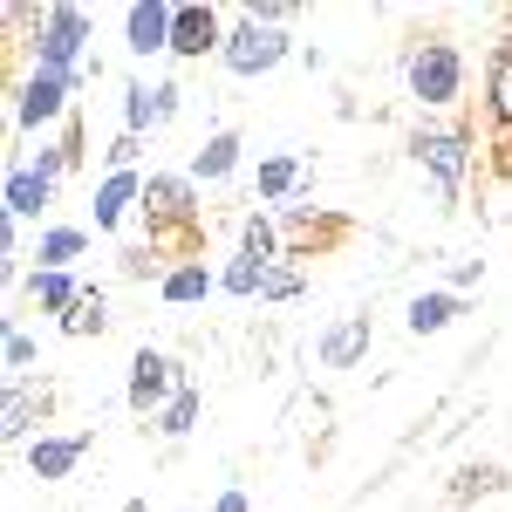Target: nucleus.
<instances>
[{
    "label": "nucleus",
    "mask_w": 512,
    "mask_h": 512,
    "mask_svg": "<svg viewBox=\"0 0 512 512\" xmlns=\"http://www.w3.org/2000/svg\"><path fill=\"white\" fill-rule=\"evenodd\" d=\"M89 458V431H76V437H48L41 431L35 444H28V472L41 478V485H55V478H69Z\"/></svg>",
    "instance_id": "11"
},
{
    "label": "nucleus",
    "mask_w": 512,
    "mask_h": 512,
    "mask_svg": "<svg viewBox=\"0 0 512 512\" xmlns=\"http://www.w3.org/2000/svg\"><path fill=\"white\" fill-rule=\"evenodd\" d=\"M103 328H110V294H103V287H82V301L62 315V335L82 342V335H103Z\"/></svg>",
    "instance_id": "21"
},
{
    "label": "nucleus",
    "mask_w": 512,
    "mask_h": 512,
    "mask_svg": "<svg viewBox=\"0 0 512 512\" xmlns=\"http://www.w3.org/2000/svg\"><path fill=\"white\" fill-rule=\"evenodd\" d=\"M164 274H171V267H164L158 246H130V253H123V280H164Z\"/></svg>",
    "instance_id": "29"
},
{
    "label": "nucleus",
    "mask_w": 512,
    "mask_h": 512,
    "mask_svg": "<svg viewBox=\"0 0 512 512\" xmlns=\"http://www.w3.org/2000/svg\"><path fill=\"white\" fill-rule=\"evenodd\" d=\"M178 103H185V89H178V82H151V110H158V130L178 117Z\"/></svg>",
    "instance_id": "32"
},
{
    "label": "nucleus",
    "mask_w": 512,
    "mask_h": 512,
    "mask_svg": "<svg viewBox=\"0 0 512 512\" xmlns=\"http://www.w3.org/2000/svg\"><path fill=\"white\" fill-rule=\"evenodd\" d=\"M451 315H458V294H451V287H431V294L410 301L403 328H410V335H437V328H451Z\"/></svg>",
    "instance_id": "19"
},
{
    "label": "nucleus",
    "mask_w": 512,
    "mask_h": 512,
    "mask_svg": "<svg viewBox=\"0 0 512 512\" xmlns=\"http://www.w3.org/2000/svg\"><path fill=\"white\" fill-rule=\"evenodd\" d=\"M28 171H41L48 185H62V171H69V158H62V144H41L35 158H28Z\"/></svg>",
    "instance_id": "33"
},
{
    "label": "nucleus",
    "mask_w": 512,
    "mask_h": 512,
    "mask_svg": "<svg viewBox=\"0 0 512 512\" xmlns=\"http://www.w3.org/2000/svg\"><path fill=\"white\" fill-rule=\"evenodd\" d=\"M123 512H151V506H144V499H130V506H123Z\"/></svg>",
    "instance_id": "38"
},
{
    "label": "nucleus",
    "mask_w": 512,
    "mask_h": 512,
    "mask_svg": "<svg viewBox=\"0 0 512 512\" xmlns=\"http://www.w3.org/2000/svg\"><path fill=\"white\" fill-rule=\"evenodd\" d=\"M219 287H226V294H239V301H260V287H267V267H260V260H246V253H239L233 267H226V274H219Z\"/></svg>",
    "instance_id": "28"
},
{
    "label": "nucleus",
    "mask_w": 512,
    "mask_h": 512,
    "mask_svg": "<svg viewBox=\"0 0 512 512\" xmlns=\"http://www.w3.org/2000/svg\"><path fill=\"white\" fill-rule=\"evenodd\" d=\"M219 48H226V28H219L212 7H198V0L171 7V55H178V62H205V55H219Z\"/></svg>",
    "instance_id": "8"
},
{
    "label": "nucleus",
    "mask_w": 512,
    "mask_h": 512,
    "mask_svg": "<svg viewBox=\"0 0 512 512\" xmlns=\"http://www.w3.org/2000/svg\"><path fill=\"white\" fill-rule=\"evenodd\" d=\"M62 158H69V171H76V164L89 158V130H82V117L62 123Z\"/></svg>",
    "instance_id": "34"
},
{
    "label": "nucleus",
    "mask_w": 512,
    "mask_h": 512,
    "mask_svg": "<svg viewBox=\"0 0 512 512\" xmlns=\"http://www.w3.org/2000/svg\"><path fill=\"white\" fill-rule=\"evenodd\" d=\"M123 48L130 55H171V7L164 0H130L123 7Z\"/></svg>",
    "instance_id": "10"
},
{
    "label": "nucleus",
    "mask_w": 512,
    "mask_h": 512,
    "mask_svg": "<svg viewBox=\"0 0 512 512\" xmlns=\"http://www.w3.org/2000/svg\"><path fill=\"white\" fill-rule=\"evenodd\" d=\"M362 349H369V315H349V321H335V328L321 335V362H328V369H355Z\"/></svg>",
    "instance_id": "16"
},
{
    "label": "nucleus",
    "mask_w": 512,
    "mask_h": 512,
    "mask_svg": "<svg viewBox=\"0 0 512 512\" xmlns=\"http://www.w3.org/2000/svg\"><path fill=\"white\" fill-rule=\"evenodd\" d=\"M198 410H205V396H198L192 383H185V390H178V396H171V403H164V410H158V431L171 437V444H178V437H192Z\"/></svg>",
    "instance_id": "25"
},
{
    "label": "nucleus",
    "mask_w": 512,
    "mask_h": 512,
    "mask_svg": "<svg viewBox=\"0 0 512 512\" xmlns=\"http://www.w3.org/2000/svg\"><path fill=\"white\" fill-rule=\"evenodd\" d=\"M212 512H253V499H246V492H219V499H212Z\"/></svg>",
    "instance_id": "37"
},
{
    "label": "nucleus",
    "mask_w": 512,
    "mask_h": 512,
    "mask_svg": "<svg viewBox=\"0 0 512 512\" xmlns=\"http://www.w3.org/2000/svg\"><path fill=\"white\" fill-rule=\"evenodd\" d=\"M55 410V390L48 383H7V403H0V437L7 444H35V431Z\"/></svg>",
    "instance_id": "9"
},
{
    "label": "nucleus",
    "mask_w": 512,
    "mask_h": 512,
    "mask_svg": "<svg viewBox=\"0 0 512 512\" xmlns=\"http://www.w3.org/2000/svg\"><path fill=\"white\" fill-rule=\"evenodd\" d=\"M123 130H130V137L158 130V110H151V82H123Z\"/></svg>",
    "instance_id": "27"
},
{
    "label": "nucleus",
    "mask_w": 512,
    "mask_h": 512,
    "mask_svg": "<svg viewBox=\"0 0 512 512\" xmlns=\"http://www.w3.org/2000/svg\"><path fill=\"white\" fill-rule=\"evenodd\" d=\"M0 362H7V383H28V369H35V335L7 321V335H0Z\"/></svg>",
    "instance_id": "26"
},
{
    "label": "nucleus",
    "mask_w": 512,
    "mask_h": 512,
    "mask_svg": "<svg viewBox=\"0 0 512 512\" xmlns=\"http://www.w3.org/2000/svg\"><path fill=\"white\" fill-rule=\"evenodd\" d=\"M82 253H89V233H82V226H48V233H41V267H48V274H69V267H76Z\"/></svg>",
    "instance_id": "18"
},
{
    "label": "nucleus",
    "mask_w": 512,
    "mask_h": 512,
    "mask_svg": "<svg viewBox=\"0 0 512 512\" xmlns=\"http://www.w3.org/2000/svg\"><path fill=\"white\" fill-rule=\"evenodd\" d=\"M410 158L437 178L444 198H458L465 171H472V137H465V130H417V137H410Z\"/></svg>",
    "instance_id": "5"
},
{
    "label": "nucleus",
    "mask_w": 512,
    "mask_h": 512,
    "mask_svg": "<svg viewBox=\"0 0 512 512\" xmlns=\"http://www.w3.org/2000/svg\"><path fill=\"white\" fill-rule=\"evenodd\" d=\"M89 41H96V28H89V14H82L76 0H55V7H41V28L28 35V48H35V69L82 82V62H89Z\"/></svg>",
    "instance_id": "1"
},
{
    "label": "nucleus",
    "mask_w": 512,
    "mask_h": 512,
    "mask_svg": "<svg viewBox=\"0 0 512 512\" xmlns=\"http://www.w3.org/2000/svg\"><path fill=\"white\" fill-rule=\"evenodd\" d=\"M294 55V41H287V28H260V21H246L239 14V28H226V48H219V62L233 69V76H274L280 62Z\"/></svg>",
    "instance_id": "4"
},
{
    "label": "nucleus",
    "mask_w": 512,
    "mask_h": 512,
    "mask_svg": "<svg viewBox=\"0 0 512 512\" xmlns=\"http://www.w3.org/2000/svg\"><path fill=\"white\" fill-rule=\"evenodd\" d=\"M185 171H192V185H226V178L239 171V137H233V130H212V137L192 151Z\"/></svg>",
    "instance_id": "14"
},
{
    "label": "nucleus",
    "mask_w": 512,
    "mask_h": 512,
    "mask_svg": "<svg viewBox=\"0 0 512 512\" xmlns=\"http://www.w3.org/2000/svg\"><path fill=\"white\" fill-rule=\"evenodd\" d=\"M478 274H485L478 260H458V267H451V294H465V287H478Z\"/></svg>",
    "instance_id": "36"
},
{
    "label": "nucleus",
    "mask_w": 512,
    "mask_h": 512,
    "mask_svg": "<svg viewBox=\"0 0 512 512\" xmlns=\"http://www.w3.org/2000/svg\"><path fill=\"white\" fill-rule=\"evenodd\" d=\"M485 110H492V123H506V130H512V35L492 48V69H485Z\"/></svg>",
    "instance_id": "17"
},
{
    "label": "nucleus",
    "mask_w": 512,
    "mask_h": 512,
    "mask_svg": "<svg viewBox=\"0 0 512 512\" xmlns=\"http://www.w3.org/2000/svg\"><path fill=\"white\" fill-rule=\"evenodd\" d=\"M48 205H55V185H48L41 171H28V164H14L7 185H0V212H7V219H41Z\"/></svg>",
    "instance_id": "12"
},
{
    "label": "nucleus",
    "mask_w": 512,
    "mask_h": 512,
    "mask_svg": "<svg viewBox=\"0 0 512 512\" xmlns=\"http://www.w3.org/2000/svg\"><path fill=\"white\" fill-rule=\"evenodd\" d=\"M212 287H219V274H212L205 260H178V267L158 280V301H164V308H192V301L212 294Z\"/></svg>",
    "instance_id": "15"
},
{
    "label": "nucleus",
    "mask_w": 512,
    "mask_h": 512,
    "mask_svg": "<svg viewBox=\"0 0 512 512\" xmlns=\"http://www.w3.org/2000/svg\"><path fill=\"white\" fill-rule=\"evenodd\" d=\"M28 294H35L48 315H69L82 301V280L76 274H48V267H35V280H28Z\"/></svg>",
    "instance_id": "22"
},
{
    "label": "nucleus",
    "mask_w": 512,
    "mask_h": 512,
    "mask_svg": "<svg viewBox=\"0 0 512 512\" xmlns=\"http://www.w3.org/2000/svg\"><path fill=\"white\" fill-rule=\"evenodd\" d=\"M69 96H76V82H69V76H48V69H35V76L14 89V123H21V130L69 123V117H76V110H69Z\"/></svg>",
    "instance_id": "7"
},
{
    "label": "nucleus",
    "mask_w": 512,
    "mask_h": 512,
    "mask_svg": "<svg viewBox=\"0 0 512 512\" xmlns=\"http://www.w3.org/2000/svg\"><path fill=\"white\" fill-rule=\"evenodd\" d=\"M130 205H144V178L137 171H103V185H96V233L123 226Z\"/></svg>",
    "instance_id": "13"
},
{
    "label": "nucleus",
    "mask_w": 512,
    "mask_h": 512,
    "mask_svg": "<svg viewBox=\"0 0 512 512\" xmlns=\"http://www.w3.org/2000/svg\"><path fill=\"white\" fill-rule=\"evenodd\" d=\"M144 219H151V246L164 233H198V185L192 171H151L144 178Z\"/></svg>",
    "instance_id": "3"
},
{
    "label": "nucleus",
    "mask_w": 512,
    "mask_h": 512,
    "mask_svg": "<svg viewBox=\"0 0 512 512\" xmlns=\"http://www.w3.org/2000/svg\"><path fill=\"white\" fill-rule=\"evenodd\" d=\"M294 185H301V158H294V151H280V158H260V198H267V205L294 198Z\"/></svg>",
    "instance_id": "23"
},
{
    "label": "nucleus",
    "mask_w": 512,
    "mask_h": 512,
    "mask_svg": "<svg viewBox=\"0 0 512 512\" xmlns=\"http://www.w3.org/2000/svg\"><path fill=\"white\" fill-rule=\"evenodd\" d=\"M137 158H144V137H130V130H117V137H110V151H103L110 171H137Z\"/></svg>",
    "instance_id": "31"
},
{
    "label": "nucleus",
    "mask_w": 512,
    "mask_h": 512,
    "mask_svg": "<svg viewBox=\"0 0 512 512\" xmlns=\"http://www.w3.org/2000/svg\"><path fill=\"white\" fill-rule=\"evenodd\" d=\"M287 14H294L287 0H253L246 7V21H260V28H287Z\"/></svg>",
    "instance_id": "35"
},
{
    "label": "nucleus",
    "mask_w": 512,
    "mask_h": 512,
    "mask_svg": "<svg viewBox=\"0 0 512 512\" xmlns=\"http://www.w3.org/2000/svg\"><path fill=\"white\" fill-rule=\"evenodd\" d=\"M178 390H185V369H178L164 349H137V355H130V390H123V396H130L137 417H158Z\"/></svg>",
    "instance_id": "6"
},
{
    "label": "nucleus",
    "mask_w": 512,
    "mask_h": 512,
    "mask_svg": "<svg viewBox=\"0 0 512 512\" xmlns=\"http://www.w3.org/2000/svg\"><path fill=\"white\" fill-rule=\"evenodd\" d=\"M239 253H246V260H260V267H280V226H274V212H253V219L239 226Z\"/></svg>",
    "instance_id": "20"
},
{
    "label": "nucleus",
    "mask_w": 512,
    "mask_h": 512,
    "mask_svg": "<svg viewBox=\"0 0 512 512\" xmlns=\"http://www.w3.org/2000/svg\"><path fill=\"white\" fill-rule=\"evenodd\" d=\"M301 287H308V274H301V267H287V260H280V267H267V287H260V301H294V294H301Z\"/></svg>",
    "instance_id": "30"
},
{
    "label": "nucleus",
    "mask_w": 512,
    "mask_h": 512,
    "mask_svg": "<svg viewBox=\"0 0 512 512\" xmlns=\"http://www.w3.org/2000/svg\"><path fill=\"white\" fill-rule=\"evenodd\" d=\"M403 76H410V96H417L424 110H444V103H458V89H465V55H458V41L424 35L410 48Z\"/></svg>",
    "instance_id": "2"
},
{
    "label": "nucleus",
    "mask_w": 512,
    "mask_h": 512,
    "mask_svg": "<svg viewBox=\"0 0 512 512\" xmlns=\"http://www.w3.org/2000/svg\"><path fill=\"white\" fill-rule=\"evenodd\" d=\"M499 485H506V472H499L492 458H478V465H465V472L451 478V499H458V506H472V499H492Z\"/></svg>",
    "instance_id": "24"
}]
</instances>
